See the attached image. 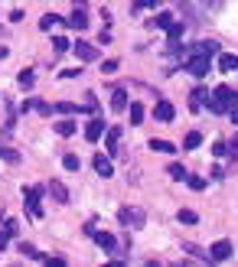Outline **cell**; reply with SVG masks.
<instances>
[{
	"instance_id": "obj_1",
	"label": "cell",
	"mask_w": 238,
	"mask_h": 267,
	"mask_svg": "<svg viewBox=\"0 0 238 267\" xmlns=\"http://www.w3.org/2000/svg\"><path fill=\"white\" fill-rule=\"evenodd\" d=\"M209 111L212 114H229L232 108H238V91H232L229 85H219L212 94H209Z\"/></svg>"
},
{
	"instance_id": "obj_2",
	"label": "cell",
	"mask_w": 238,
	"mask_h": 267,
	"mask_svg": "<svg viewBox=\"0 0 238 267\" xmlns=\"http://www.w3.org/2000/svg\"><path fill=\"white\" fill-rule=\"evenodd\" d=\"M143 222H147L143 209H137V205H124V209H121V225H127V228H141Z\"/></svg>"
},
{
	"instance_id": "obj_3",
	"label": "cell",
	"mask_w": 238,
	"mask_h": 267,
	"mask_svg": "<svg viewBox=\"0 0 238 267\" xmlns=\"http://www.w3.org/2000/svg\"><path fill=\"white\" fill-rule=\"evenodd\" d=\"M40 196H43V189L40 186H33L23 192V202H26V212L33 215V219H43V205H40Z\"/></svg>"
},
{
	"instance_id": "obj_4",
	"label": "cell",
	"mask_w": 238,
	"mask_h": 267,
	"mask_svg": "<svg viewBox=\"0 0 238 267\" xmlns=\"http://www.w3.org/2000/svg\"><path fill=\"white\" fill-rule=\"evenodd\" d=\"M209 69H212V65H209V59H206V55H192L190 62H186V72H190V75H196V79L209 75Z\"/></svg>"
},
{
	"instance_id": "obj_5",
	"label": "cell",
	"mask_w": 238,
	"mask_h": 267,
	"mask_svg": "<svg viewBox=\"0 0 238 267\" xmlns=\"http://www.w3.org/2000/svg\"><path fill=\"white\" fill-rule=\"evenodd\" d=\"M72 49H75V55H79V62H95V59H98V46H92V43H82L79 40Z\"/></svg>"
},
{
	"instance_id": "obj_6",
	"label": "cell",
	"mask_w": 238,
	"mask_h": 267,
	"mask_svg": "<svg viewBox=\"0 0 238 267\" xmlns=\"http://www.w3.org/2000/svg\"><path fill=\"white\" fill-rule=\"evenodd\" d=\"M98 241V248H101L104 254H118V241H114V235H108V231H98L95 228V235H92Z\"/></svg>"
},
{
	"instance_id": "obj_7",
	"label": "cell",
	"mask_w": 238,
	"mask_h": 267,
	"mask_svg": "<svg viewBox=\"0 0 238 267\" xmlns=\"http://www.w3.org/2000/svg\"><path fill=\"white\" fill-rule=\"evenodd\" d=\"M209 258L212 261H229L232 258V241H215L212 248H209Z\"/></svg>"
},
{
	"instance_id": "obj_8",
	"label": "cell",
	"mask_w": 238,
	"mask_h": 267,
	"mask_svg": "<svg viewBox=\"0 0 238 267\" xmlns=\"http://www.w3.org/2000/svg\"><path fill=\"white\" fill-rule=\"evenodd\" d=\"M173 114H176V111H173V104H170V101H157V108H153V118H157L160 124H170Z\"/></svg>"
},
{
	"instance_id": "obj_9",
	"label": "cell",
	"mask_w": 238,
	"mask_h": 267,
	"mask_svg": "<svg viewBox=\"0 0 238 267\" xmlns=\"http://www.w3.org/2000/svg\"><path fill=\"white\" fill-rule=\"evenodd\" d=\"M92 166H95V173H98V176H104V179H108V176L114 173V170H111V160L104 157V153H95V160H92Z\"/></svg>"
},
{
	"instance_id": "obj_10",
	"label": "cell",
	"mask_w": 238,
	"mask_h": 267,
	"mask_svg": "<svg viewBox=\"0 0 238 267\" xmlns=\"http://www.w3.org/2000/svg\"><path fill=\"white\" fill-rule=\"evenodd\" d=\"M101 134H104V121H88V127H85V140L88 143H95V140H101Z\"/></svg>"
},
{
	"instance_id": "obj_11",
	"label": "cell",
	"mask_w": 238,
	"mask_h": 267,
	"mask_svg": "<svg viewBox=\"0 0 238 267\" xmlns=\"http://www.w3.org/2000/svg\"><path fill=\"white\" fill-rule=\"evenodd\" d=\"M192 52L212 59V55H219V43H215V40H202V43H196V49H192Z\"/></svg>"
},
{
	"instance_id": "obj_12",
	"label": "cell",
	"mask_w": 238,
	"mask_h": 267,
	"mask_svg": "<svg viewBox=\"0 0 238 267\" xmlns=\"http://www.w3.org/2000/svg\"><path fill=\"white\" fill-rule=\"evenodd\" d=\"M49 192H52V199H56L59 205H65V202H69V189H65V182L52 179V182H49Z\"/></svg>"
},
{
	"instance_id": "obj_13",
	"label": "cell",
	"mask_w": 238,
	"mask_h": 267,
	"mask_svg": "<svg viewBox=\"0 0 238 267\" xmlns=\"http://www.w3.org/2000/svg\"><path fill=\"white\" fill-rule=\"evenodd\" d=\"M118 140H121V127H111V131H108V137H104V147L111 150L114 157H118V153H121V147H118Z\"/></svg>"
},
{
	"instance_id": "obj_14",
	"label": "cell",
	"mask_w": 238,
	"mask_h": 267,
	"mask_svg": "<svg viewBox=\"0 0 238 267\" xmlns=\"http://www.w3.org/2000/svg\"><path fill=\"white\" fill-rule=\"evenodd\" d=\"M219 69H222V72H235L238 69V59L232 52H219Z\"/></svg>"
},
{
	"instance_id": "obj_15",
	"label": "cell",
	"mask_w": 238,
	"mask_h": 267,
	"mask_svg": "<svg viewBox=\"0 0 238 267\" xmlns=\"http://www.w3.org/2000/svg\"><path fill=\"white\" fill-rule=\"evenodd\" d=\"M183 33H186V26H183V23H176V20H173V23L167 26V40H170V43H173V46H176V43L183 40Z\"/></svg>"
},
{
	"instance_id": "obj_16",
	"label": "cell",
	"mask_w": 238,
	"mask_h": 267,
	"mask_svg": "<svg viewBox=\"0 0 238 267\" xmlns=\"http://www.w3.org/2000/svg\"><path fill=\"white\" fill-rule=\"evenodd\" d=\"M111 108L114 111H127V91H124V88L111 91Z\"/></svg>"
},
{
	"instance_id": "obj_17",
	"label": "cell",
	"mask_w": 238,
	"mask_h": 267,
	"mask_svg": "<svg viewBox=\"0 0 238 267\" xmlns=\"http://www.w3.org/2000/svg\"><path fill=\"white\" fill-rule=\"evenodd\" d=\"M69 26H72V30H79V33H82V30H88V16L82 13V10H75V13L69 16Z\"/></svg>"
},
{
	"instance_id": "obj_18",
	"label": "cell",
	"mask_w": 238,
	"mask_h": 267,
	"mask_svg": "<svg viewBox=\"0 0 238 267\" xmlns=\"http://www.w3.org/2000/svg\"><path fill=\"white\" fill-rule=\"evenodd\" d=\"M127 114H131V124H143V104L141 101L127 104Z\"/></svg>"
},
{
	"instance_id": "obj_19",
	"label": "cell",
	"mask_w": 238,
	"mask_h": 267,
	"mask_svg": "<svg viewBox=\"0 0 238 267\" xmlns=\"http://www.w3.org/2000/svg\"><path fill=\"white\" fill-rule=\"evenodd\" d=\"M75 131H79L75 121H56V134H59V137H72Z\"/></svg>"
},
{
	"instance_id": "obj_20",
	"label": "cell",
	"mask_w": 238,
	"mask_h": 267,
	"mask_svg": "<svg viewBox=\"0 0 238 267\" xmlns=\"http://www.w3.org/2000/svg\"><path fill=\"white\" fill-rule=\"evenodd\" d=\"M147 147H150L153 153H173V150H176V147H173V143H170V140H157V137H153V140L147 143Z\"/></svg>"
},
{
	"instance_id": "obj_21",
	"label": "cell",
	"mask_w": 238,
	"mask_h": 267,
	"mask_svg": "<svg viewBox=\"0 0 238 267\" xmlns=\"http://www.w3.org/2000/svg\"><path fill=\"white\" fill-rule=\"evenodd\" d=\"M183 251H190L192 258H199V261H206V264H209V261H212V258H209V251H202V248H199V244H183Z\"/></svg>"
},
{
	"instance_id": "obj_22",
	"label": "cell",
	"mask_w": 238,
	"mask_h": 267,
	"mask_svg": "<svg viewBox=\"0 0 238 267\" xmlns=\"http://www.w3.org/2000/svg\"><path fill=\"white\" fill-rule=\"evenodd\" d=\"M199 143H202V134L192 131V134H186V140H183V150H196Z\"/></svg>"
},
{
	"instance_id": "obj_23",
	"label": "cell",
	"mask_w": 238,
	"mask_h": 267,
	"mask_svg": "<svg viewBox=\"0 0 238 267\" xmlns=\"http://www.w3.org/2000/svg\"><path fill=\"white\" fill-rule=\"evenodd\" d=\"M209 101V91H202V88H196V91H192V98H190V108L196 111L199 104H206Z\"/></svg>"
},
{
	"instance_id": "obj_24",
	"label": "cell",
	"mask_w": 238,
	"mask_h": 267,
	"mask_svg": "<svg viewBox=\"0 0 238 267\" xmlns=\"http://www.w3.org/2000/svg\"><path fill=\"white\" fill-rule=\"evenodd\" d=\"M170 23H173V13H170V10H160V13L153 16V26H163V30H167Z\"/></svg>"
},
{
	"instance_id": "obj_25",
	"label": "cell",
	"mask_w": 238,
	"mask_h": 267,
	"mask_svg": "<svg viewBox=\"0 0 238 267\" xmlns=\"http://www.w3.org/2000/svg\"><path fill=\"white\" fill-rule=\"evenodd\" d=\"M20 251H23L26 254V258H33V261H46V254H43V251H36V248H33V244H20Z\"/></svg>"
},
{
	"instance_id": "obj_26",
	"label": "cell",
	"mask_w": 238,
	"mask_h": 267,
	"mask_svg": "<svg viewBox=\"0 0 238 267\" xmlns=\"http://www.w3.org/2000/svg\"><path fill=\"white\" fill-rule=\"evenodd\" d=\"M167 173H170V179H176V182H183L186 176H190V173H186V170H183L180 163H170V170H167Z\"/></svg>"
},
{
	"instance_id": "obj_27",
	"label": "cell",
	"mask_w": 238,
	"mask_h": 267,
	"mask_svg": "<svg viewBox=\"0 0 238 267\" xmlns=\"http://www.w3.org/2000/svg\"><path fill=\"white\" fill-rule=\"evenodd\" d=\"M56 23H62V16H56V13H46V16L40 20V30H52Z\"/></svg>"
},
{
	"instance_id": "obj_28",
	"label": "cell",
	"mask_w": 238,
	"mask_h": 267,
	"mask_svg": "<svg viewBox=\"0 0 238 267\" xmlns=\"http://www.w3.org/2000/svg\"><path fill=\"white\" fill-rule=\"evenodd\" d=\"M56 111H59V114H75V111H82V108H79L75 101H59Z\"/></svg>"
},
{
	"instance_id": "obj_29",
	"label": "cell",
	"mask_w": 238,
	"mask_h": 267,
	"mask_svg": "<svg viewBox=\"0 0 238 267\" xmlns=\"http://www.w3.org/2000/svg\"><path fill=\"white\" fill-rule=\"evenodd\" d=\"M176 219H180L183 225H196V212H192V209H180V215H176Z\"/></svg>"
},
{
	"instance_id": "obj_30",
	"label": "cell",
	"mask_w": 238,
	"mask_h": 267,
	"mask_svg": "<svg viewBox=\"0 0 238 267\" xmlns=\"http://www.w3.org/2000/svg\"><path fill=\"white\" fill-rule=\"evenodd\" d=\"M62 166H65V170H79V166H82V160L75 157V153H65V157H62Z\"/></svg>"
},
{
	"instance_id": "obj_31",
	"label": "cell",
	"mask_w": 238,
	"mask_h": 267,
	"mask_svg": "<svg viewBox=\"0 0 238 267\" xmlns=\"http://www.w3.org/2000/svg\"><path fill=\"white\" fill-rule=\"evenodd\" d=\"M52 46H56V52H69V49H72V40H65V36H56V40H52Z\"/></svg>"
},
{
	"instance_id": "obj_32",
	"label": "cell",
	"mask_w": 238,
	"mask_h": 267,
	"mask_svg": "<svg viewBox=\"0 0 238 267\" xmlns=\"http://www.w3.org/2000/svg\"><path fill=\"white\" fill-rule=\"evenodd\" d=\"M0 157L7 160V163H20V153H16V150H10V147H0Z\"/></svg>"
},
{
	"instance_id": "obj_33",
	"label": "cell",
	"mask_w": 238,
	"mask_h": 267,
	"mask_svg": "<svg viewBox=\"0 0 238 267\" xmlns=\"http://www.w3.org/2000/svg\"><path fill=\"white\" fill-rule=\"evenodd\" d=\"M16 82H20L23 88H33V82H36V79H33V72L26 69V72H20V75H16Z\"/></svg>"
},
{
	"instance_id": "obj_34",
	"label": "cell",
	"mask_w": 238,
	"mask_h": 267,
	"mask_svg": "<svg viewBox=\"0 0 238 267\" xmlns=\"http://www.w3.org/2000/svg\"><path fill=\"white\" fill-rule=\"evenodd\" d=\"M186 182H190V189H206V179H202V176H186Z\"/></svg>"
},
{
	"instance_id": "obj_35",
	"label": "cell",
	"mask_w": 238,
	"mask_h": 267,
	"mask_svg": "<svg viewBox=\"0 0 238 267\" xmlns=\"http://www.w3.org/2000/svg\"><path fill=\"white\" fill-rule=\"evenodd\" d=\"M114 72H118V62H114V59H108V62L101 65V75H114Z\"/></svg>"
},
{
	"instance_id": "obj_36",
	"label": "cell",
	"mask_w": 238,
	"mask_h": 267,
	"mask_svg": "<svg viewBox=\"0 0 238 267\" xmlns=\"http://www.w3.org/2000/svg\"><path fill=\"white\" fill-rule=\"evenodd\" d=\"M3 228H7V235H16V231H20V222H16V219H7V222H3Z\"/></svg>"
},
{
	"instance_id": "obj_37",
	"label": "cell",
	"mask_w": 238,
	"mask_h": 267,
	"mask_svg": "<svg viewBox=\"0 0 238 267\" xmlns=\"http://www.w3.org/2000/svg\"><path fill=\"white\" fill-rule=\"evenodd\" d=\"M212 153H215V157H225V153H229V143H222V140H219V143L212 147Z\"/></svg>"
},
{
	"instance_id": "obj_38",
	"label": "cell",
	"mask_w": 238,
	"mask_h": 267,
	"mask_svg": "<svg viewBox=\"0 0 238 267\" xmlns=\"http://www.w3.org/2000/svg\"><path fill=\"white\" fill-rule=\"evenodd\" d=\"M79 75H82V69H65L62 72V79H79Z\"/></svg>"
},
{
	"instance_id": "obj_39",
	"label": "cell",
	"mask_w": 238,
	"mask_h": 267,
	"mask_svg": "<svg viewBox=\"0 0 238 267\" xmlns=\"http://www.w3.org/2000/svg\"><path fill=\"white\" fill-rule=\"evenodd\" d=\"M7 241H10V235H7V228L0 231V251H7Z\"/></svg>"
},
{
	"instance_id": "obj_40",
	"label": "cell",
	"mask_w": 238,
	"mask_h": 267,
	"mask_svg": "<svg viewBox=\"0 0 238 267\" xmlns=\"http://www.w3.org/2000/svg\"><path fill=\"white\" fill-rule=\"evenodd\" d=\"M137 7H157V0H137Z\"/></svg>"
},
{
	"instance_id": "obj_41",
	"label": "cell",
	"mask_w": 238,
	"mask_h": 267,
	"mask_svg": "<svg viewBox=\"0 0 238 267\" xmlns=\"http://www.w3.org/2000/svg\"><path fill=\"white\" fill-rule=\"evenodd\" d=\"M229 114H232V124H238V108H232Z\"/></svg>"
},
{
	"instance_id": "obj_42",
	"label": "cell",
	"mask_w": 238,
	"mask_h": 267,
	"mask_svg": "<svg viewBox=\"0 0 238 267\" xmlns=\"http://www.w3.org/2000/svg\"><path fill=\"white\" fill-rule=\"evenodd\" d=\"M232 157H238V134H235V143H232Z\"/></svg>"
},
{
	"instance_id": "obj_43",
	"label": "cell",
	"mask_w": 238,
	"mask_h": 267,
	"mask_svg": "<svg viewBox=\"0 0 238 267\" xmlns=\"http://www.w3.org/2000/svg\"><path fill=\"white\" fill-rule=\"evenodd\" d=\"M0 59H7V46H0Z\"/></svg>"
}]
</instances>
